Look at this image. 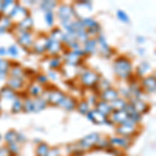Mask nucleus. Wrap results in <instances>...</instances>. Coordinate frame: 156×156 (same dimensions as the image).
<instances>
[{"mask_svg":"<svg viewBox=\"0 0 156 156\" xmlns=\"http://www.w3.org/2000/svg\"><path fill=\"white\" fill-rule=\"evenodd\" d=\"M114 72L119 79L128 80L133 75V65L132 62L125 55L117 56L112 64Z\"/></svg>","mask_w":156,"mask_h":156,"instance_id":"nucleus-1","label":"nucleus"},{"mask_svg":"<svg viewBox=\"0 0 156 156\" xmlns=\"http://www.w3.org/2000/svg\"><path fill=\"white\" fill-rule=\"evenodd\" d=\"M115 133H117V135H121V136L133 140L140 134V127H138V124L134 123L129 118V120L123 125L115 126Z\"/></svg>","mask_w":156,"mask_h":156,"instance_id":"nucleus-2","label":"nucleus"},{"mask_svg":"<svg viewBox=\"0 0 156 156\" xmlns=\"http://www.w3.org/2000/svg\"><path fill=\"white\" fill-rule=\"evenodd\" d=\"M100 79H101V76L96 71L90 69L83 70L79 75L80 83H81L82 87H87V89H94L98 84Z\"/></svg>","mask_w":156,"mask_h":156,"instance_id":"nucleus-3","label":"nucleus"},{"mask_svg":"<svg viewBox=\"0 0 156 156\" xmlns=\"http://www.w3.org/2000/svg\"><path fill=\"white\" fill-rule=\"evenodd\" d=\"M101 138V134L99 132H92L90 134H87L85 136H83L80 140H78V143L76 144L78 145V147L82 150H90L94 149L96 147L98 140Z\"/></svg>","mask_w":156,"mask_h":156,"instance_id":"nucleus-4","label":"nucleus"},{"mask_svg":"<svg viewBox=\"0 0 156 156\" xmlns=\"http://www.w3.org/2000/svg\"><path fill=\"white\" fill-rule=\"evenodd\" d=\"M108 140H109L110 147L117 148V149H120V150L124 151V152L131 147L132 142H133V140H131V138L121 136V135L110 136V137H108Z\"/></svg>","mask_w":156,"mask_h":156,"instance_id":"nucleus-5","label":"nucleus"},{"mask_svg":"<svg viewBox=\"0 0 156 156\" xmlns=\"http://www.w3.org/2000/svg\"><path fill=\"white\" fill-rule=\"evenodd\" d=\"M81 23L83 24V26L87 29L89 36H95L96 37L98 34H101V26L98 21H96L92 17H85V18H80Z\"/></svg>","mask_w":156,"mask_h":156,"instance_id":"nucleus-6","label":"nucleus"},{"mask_svg":"<svg viewBox=\"0 0 156 156\" xmlns=\"http://www.w3.org/2000/svg\"><path fill=\"white\" fill-rule=\"evenodd\" d=\"M57 15H58V18L62 21V25L72 22V16H76L74 9L70 5H67V4H62L58 7Z\"/></svg>","mask_w":156,"mask_h":156,"instance_id":"nucleus-7","label":"nucleus"},{"mask_svg":"<svg viewBox=\"0 0 156 156\" xmlns=\"http://www.w3.org/2000/svg\"><path fill=\"white\" fill-rule=\"evenodd\" d=\"M140 83L145 93L152 94V93L156 92V76L155 75H148V76L143 77Z\"/></svg>","mask_w":156,"mask_h":156,"instance_id":"nucleus-8","label":"nucleus"},{"mask_svg":"<svg viewBox=\"0 0 156 156\" xmlns=\"http://www.w3.org/2000/svg\"><path fill=\"white\" fill-rule=\"evenodd\" d=\"M109 119L115 127V126L123 125L124 123H126L127 121L129 120V115H128L127 112L125 109L114 110L112 114L109 115Z\"/></svg>","mask_w":156,"mask_h":156,"instance_id":"nucleus-9","label":"nucleus"},{"mask_svg":"<svg viewBox=\"0 0 156 156\" xmlns=\"http://www.w3.org/2000/svg\"><path fill=\"white\" fill-rule=\"evenodd\" d=\"M108 118L109 117H106V115H102L101 112H99L97 109H95V108H92L87 114V119L89 120L90 122L94 123V124H96V125H105Z\"/></svg>","mask_w":156,"mask_h":156,"instance_id":"nucleus-10","label":"nucleus"},{"mask_svg":"<svg viewBox=\"0 0 156 156\" xmlns=\"http://www.w3.org/2000/svg\"><path fill=\"white\" fill-rule=\"evenodd\" d=\"M48 93H49V95H48L47 101H48L49 104L54 105V106H60L62 102L64 101L65 97H66V94L57 89H55Z\"/></svg>","mask_w":156,"mask_h":156,"instance_id":"nucleus-11","label":"nucleus"},{"mask_svg":"<svg viewBox=\"0 0 156 156\" xmlns=\"http://www.w3.org/2000/svg\"><path fill=\"white\" fill-rule=\"evenodd\" d=\"M129 102L132 104V106L135 108L137 112H140L142 115H144L150 112V105L148 104L145 100L143 99H136V98H132L129 100Z\"/></svg>","mask_w":156,"mask_h":156,"instance_id":"nucleus-12","label":"nucleus"},{"mask_svg":"<svg viewBox=\"0 0 156 156\" xmlns=\"http://www.w3.org/2000/svg\"><path fill=\"white\" fill-rule=\"evenodd\" d=\"M99 98H100V100L106 101L108 103H112V101H115V99L120 98V92L117 89H114V87H109V89L100 93Z\"/></svg>","mask_w":156,"mask_h":156,"instance_id":"nucleus-13","label":"nucleus"},{"mask_svg":"<svg viewBox=\"0 0 156 156\" xmlns=\"http://www.w3.org/2000/svg\"><path fill=\"white\" fill-rule=\"evenodd\" d=\"M62 48V42L58 41V40H54L52 37H48L47 39V43H46V50L49 51L50 54L55 55L58 53V51H60Z\"/></svg>","mask_w":156,"mask_h":156,"instance_id":"nucleus-14","label":"nucleus"},{"mask_svg":"<svg viewBox=\"0 0 156 156\" xmlns=\"http://www.w3.org/2000/svg\"><path fill=\"white\" fill-rule=\"evenodd\" d=\"M94 108L97 109L99 112H101L102 115H106V117H109V115L112 114V112H114L110 103H108L106 101H103V100H99V101L97 102V104L95 105Z\"/></svg>","mask_w":156,"mask_h":156,"instance_id":"nucleus-15","label":"nucleus"},{"mask_svg":"<svg viewBox=\"0 0 156 156\" xmlns=\"http://www.w3.org/2000/svg\"><path fill=\"white\" fill-rule=\"evenodd\" d=\"M125 110L127 112L128 115H129V118L131 119L133 122L136 123V124H140V122H142L143 120V115L140 114V112H137L136 110H135V108L132 106V104L128 101L126 107H125Z\"/></svg>","mask_w":156,"mask_h":156,"instance_id":"nucleus-16","label":"nucleus"},{"mask_svg":"<svg viewBox=\"0 0 156 156\" xmlns=\"http://www.w3.org/2000/svg\"><path fill=\"white\" fill-rule=\"evenodd\" d=\"M77 104H78V102L74 97L66 95L64 101H62V104H60V107H62L65 110H67V112H72V110L76 109Z\"/></svg>","mask_w":156,"mask_h":156,"instance_id":"nucleus-17","label":"nucleus"},{"mask_svg":"<svg viewBox=\"0 0 156 156\" xmlns=\"http://www.w3.org/2000/svg\"><path fill=\"white\" fill-rule=\"evenodd\" d=\"M84 47L83 50L85 51V53L87 55L89 54H93L97 51V47H98V42L96 40V37H90L87 42L84 43Z\"/></svg>","mask_w":156,"mask_h":156,"instance_id":"nucleus-18","label":"nucleus"},{"mask_svg":"<svg viewBox=\"0 0 156 156\" xmlns=\"http://www.w3.org/2000/svg\"><path fill=\"white\" fill-rule=\"evenodd\" d=\"M149 70H150V65L146 62H143L140 65H138L136 70H135V76L137 78L143 77Z\"/></svg>","mask_w":156,"mask_h":156,"instance_id":"nucleus-19","label":"nucleus"},{"mask_svg":"<svg viewBox=\"0 0 156 156\" xmlns=\"http://www.w3.org/2000/svg\"><path fill=\"white\" fill-rule=\"evenodd\" d=\"M128 101L126 99H124V98H118V99H115V101H112L110 103V105H112V109L114 110H120V109H125V107H126Z\"/></svg>","mask_w":156,"mask_h":156,"instance_id":"nucleus-20","label":"nucleus"},{"mask_svg":"<svg viewBox=\"0 0 156 156\" xmlns=\"http://www.w3.org/2000/svg\"><path fill=\"white\" fill-rule=\"evenodd\" d=\"M76 109L78 110V112H79V114L87 115V114L90 112V109H92V108H90V104L87 103V100H81L80 102H78Z\"/></svg>","mask_w":156,"mask_h":156,"instance_id":"nucleus-21","label":"nucleus"},{"mask_svg":"<svg viewBox=\"0 0 156 156\" xmlns=\"http://www.w3.org/2000/svg\"><path fill=\"white\" fill-rule=\"evenodd\" d=\"M110 147L109 145V140H108L107 137H102L100 138L99 140H98L96 147L94 148L93 150H98V151H105L106 149H108V148Z\"/></svg>","mask_w":156,"mask_h":156,"instance_id":"nucleus-22","label":"nucleus"},{"mask_svg":"<svg viewBox=\"0 0 156 156\" xmlns=\"http://www.w3.org/2000/svg\"><path fill=\"white\" fill-rule=\"evenodd\" d=\"M18 42L23 46H30L31 45V37H30L29 32L23 31L18 37Z\"/></svg>","mask_w":156,"mask_h":156,"instance_id":"nucleus-23","label":"nucleus"},{"mask_svg":"<svg viewBox=\"0 0 156 156\" xmlns=\"http://www.w3.org/2000/svg\"><path fill=\"white\" fill-rule=\"evenodd\" d=\"M50 150V147L46 143H40V145H37V156H47L48 155V152Z\"/></svg>","mask_w":156,"mask_h":156,"instance_id":"nucleus-24","label":"nucleus"},{"mask_svg":"<svg viewBox=\"0 0 156 156\" xmlns=\"http://www.w3.org/2000/svg\"><path fill=\"white\" fill-rule=\"evenodd\" d=\"M34 112H40V110H43L47 106L48 101L43 99V98H37V100L34 101Z\"/></svg>","mask_w":156,"mask_h":156,"instance_id":"nucleus-25","label":"nucleus"},{"mask_svg":"<svg viewBox=\"0 0 156 156\" xmlns=\"http://www.w3.org/2000/svg\"><path fill=\"white\" fill-rule=\"evenodd\" d=\"M4 138H5V140L9 143V144L17 143L19 140V134L16 131H14V130H9V131L5 134Z\"/></svg>","mask_w":156,"mask_h":156,"instance_id":"nucleus-26","label":"nucleus"},{"mask_svg":"<svg viewBox=\"0 0 156 156\" xmlns=\"http://www.w3.org/2000/svg\"><path fill=\"white\" fill-rule=\"evenodd\" d=\"M23 85V80L22 78H16V77H12L9 80V87L12 89H20V87Z\"/></svg>","mask_w":156,"mask_h":156,"instance_id":"nucleus-27","label":"nucleus"},{"mask_svg":"<svg viewBox=\"0 0 156 156\" xmlns=\"http://www.w3.org/2000/svg\"><path fill=\"white\" fill-rule=\"evenodd\" d=\"M15 96L14 90H12V87H3L1 90H0V97H4L7 98V99H11Z\"/></svg>","mask_w":156,"mask_h":156,"instance_id":"nucleus-28","label":"nucleus"},{"mask_svg":"<svg viewBox=\"0 0 156 156\" xmlns=\"http://www.w3.org/2000/svg\"><path fill=\"white\" fill-rule=\"evenodd\" d=\"M96 40H97V42H98V46L100 47V49H104V48H107V47H109V45H108V43H107L106 37H105V36L102 34V32L100 34H98V36L96 37Z\"/></svg>","mask_w":156,"mask_h":156,"instance_id":"nucleus-29","label":"nucleus"},{"mask_svg":"<svg viewBox=\"0 0 156 156\" xmlns=\"http://www.w3.org/2000/svg\"><path fill=\"white\" fill-rule=\"evenodd\" d=\"M20 28L23 29V31H27L30 28H32V19L30 17H27V18H24L23 21L19 24Z\"/></svg>","mask_w":156,"mask_h":156,"instance_id":"nucleus-30","label":"nucleus"},{"mask_svg":"<svg viewBox=\"0 0 156 156\" xmlns=\"http://www.w3.org/2000/svg\"><path fill=\"white\" fill-rule=\"evenodd\" d=\"M117 18L120 20L123 23H129L130 18L129 16L126 14V12H124L123 9H118L117 11Z\"/></svg>","mask_w":156,"mask_h":156,"instance_id":"nucleus-31","label":"nucleus"},{"mask_svg":"<svg viewBox=\"0 0 156 156\" xmlns=\"http://www.w3.org/2000/svg\"><path fill=\"white\" fill-rule=\"evenodd\" d=\"M100 54L102 55L104 58H110V57L114 56L115 54V50L112 48V47H107V48H104V49H100Z\"/></svg>","mask_w":156,"mask_h":156,"instance_id":"nucleus-32","label":"nucleus"},{"mask_svg":"<svg viewBox=\"0 0 156 156\" xmlns=\"http://www.w3.org/2000/svg\"><path fill=\"white\" fill-rule=\"evenodd\" d=\"M55 6H56V2L55 1H43L41 3V7L45 12L52 11Z\"/></svg>","mask_w":156,"mask_h":156,"instance_id":"nucleus-33","label":"nucleus"},{"mask_svg":"<svg viewBox=\"0 0 156 156\" xmlns=\"http://www.w3.org/2000/svg\"><path fill=\"white\" fill-rule=\"evenodd\" d=\"M49 66L52 70L59 69L60 66H62V59H60L59 57H53V58L50 59Z\"/></svg>","mask_w":156,"mask_h":156,"instance_id":"nucleus-34","label":"nucleus"},{"mask_svg":"<svg viewBox=\"0 0 156 156\" xmlns=\"http://www.w3.org/2000/svg\"><path fill=\"white\" fill-rule=\"evenodd\" d=\"M23 109L25 110L26 112H34V101L29 99H26L23 104Z\"/></svg>","mask_w":156,"mask_h":156,"instance_id":"nucleus-35","label":"nucleus"},{"mask_svg":"<svg viewBox=\"0 0 156 156\" xmlns=\"http://www.w3.org/2000/svg\"><path fill=\"white\" fill-rule=\"evenodd\" d=\"M45 21H46V23L48 24V26H52V25H53V22H54L53 12L52 11L45 12Z\"/></svg>","mask_w":156,"mask_h":156,"instance_id":"nucleus-36","label":"nucleus"},{"mask_svg":"<svg viewBox=\"0 0 156 156\" xmlns=\"http://www.w3.org/2000/svg\"><path fill=\"white\" fill-rule=\"evenodd\" d=\"M41 87H37V85H30V87H29V94L30 95H32V96H34V97H37L40 94H41Z\"/></svg>","mask_w":156,"mask_h":156,"instance_id":"nucleus-37","label":"nucleus"},{"mask_svg":"<svg viewBox=\"0 0 156 156\" xmlns=\"http://www.w3.org/2000/svg\"><path fill=\"white\" fill-rule=\"evenodd\" d=\"M23 108V105L20 100H15L14 105H12V112H19Z\"/></svg>","mask_w":156,"mask_h":156,"instance_id":"nucleus-38","label":"nucleus"},{"mask_svg":"<svg viewBox=\"0 0 156 156\" xmlns=\"http://www.w3.org/2000/svg\"><path fill=\"white\" fill-rule=\"evenodd\" d=\"M9 68V62L3 60V59H0V72L5 73Z\"/></svg>","mask_w":156,"mask_h":156,"instance_id":"nucleus-39","label":"nucleus"},{"mask_svg":"<svg viewBox=\"0 0 156 156\" xmlns=\"http://www.w3.org/2000/svg\"><path fill=\"white\" fill-rule=\"evenodd\" d=\"M47 156H60V150L57 147H52L50 148L48 155Z\"/></svg>","mask_w":156,"mask_h":156,"instance_id":"nucleus-40","label":"nucleus"},{"mask_svg":"<svg viewBox=\"0 0 156 156\" xmlns=\"http://www.w3.org/2000/svg\"><path fill=\"white\" fill-rule=\"evenodd\" d=\"M14 154L9 151V147H1L0 148V156H12Z\"/></svg>","mask_w":156,"mask_h":156,"instance_id":"nucleus-41","label":"nucleus"},{"mask_svg":"<svg viewBox=\"0 0 156 156\" xmlns=\"http://www.w3.org/2000/svg\"><path fill=\"white\" fill-rule=\"evenodd\" d=\"M21 74H22V70L20 68H12V76L16 77V78H21Z\"/></svg>","mask_w":156,"mask_h":156,"instance_id":"nucleus-42","label":"nucleus"},{"mask_svg":"<svg viewBox=\"0 0 156 156\" xmlns=\"http://www.w3.org/2000/svg\"><path fill=\"white\" fill-rule=\"evenodd\" d=\"M9 151L12 153V154H17L19 151V148L17 146V143H12V144H9Z\"/></svg>","mask_w":156,"mask_h":156,"instance_id":"nucleus-43","label":"nucleus"},{"mask_svg":"<svg viewBox=\"0 0 156 156\" xmlns=\"http://www.w3.org/2000/svg\"><path fill=\"white\" fill-rule=\"evenodd\" d=\"M37 80L40 82V83H47V81H48V77L45 76V75H43V74H40L37 76Z\"/></svg>","mask_w":156,"mask_h":156,"instance_id":"nucleus-44","label":"nucleus"},{"mask_svg":"<svg viewBox=\"0 0 156 156\" xmlns=\"http://www.w3.org/2000/svg\"><path fill=\"white\" fill-rule=\"evenodd\" d=\"M7 52H9L11 55H12V56H17V55H18V51H17V48L15 47V45H12V46L9 47V50H7Z\"/></svg>","mask_w":156,"mask_h":156,"instance_id":"nucleus-45","label":"nucleus"},{"mask_svg":"<svg viewBox=\"0 0 156 156\" xmlns=\"http://www.w3.org/2000/svg\"><path fill=\"white\" fill-rule=\"evenodd\" d=\"M5 53H6L5 49H4V48H0V55H3V54H5Z\"/></svg>","mask_w":156,"mask_h":156,"instance_id":"nucleus-46","label":"nucleus"},{"mask_svg":"<svg viewBox=\"0 0 156 156\" xmlns=\"http://www.w3.org/2000/svg\"><path fill=\"white\" fill-rule=\"evenodd\" d=\"M144 37H137V42H144Z\"/></svg>","mask_w":156,"mask_h":156,"instance_id":"nucleus-47","label":"nucleus"},{"mask_svg":"<svg viewBox=\"0 0 156 156\" xmlns=\"http://www.w3.org/2000/svg\"><path fill=\"white\" fill-rule=\"evenodd\" d=\"M0 138H1V136H0Z\"/></svg>","mask_w":156,"mask_h":156,"instance_id":"nucleus-48","label":"nucleus"}]
</instances>
